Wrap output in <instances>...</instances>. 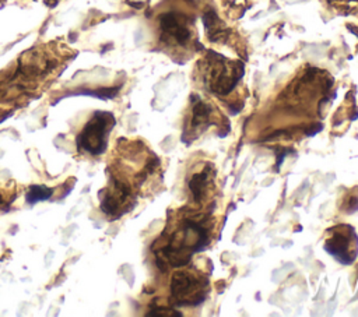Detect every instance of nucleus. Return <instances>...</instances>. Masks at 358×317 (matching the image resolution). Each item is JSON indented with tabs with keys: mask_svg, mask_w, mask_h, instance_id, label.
Instances as JSON below:
<instances>
[{
	"mask_svg": "<svg viewBox=\"0 0 358 317\" xmlns=\"http://www.w3.org/2000/svg\"><path fill=\"white\" fill-rule=\"evenodd\" d=\"M243 74V66L239 61H229L221 54L213 53L207 56L206 63V85L217 95L229 94L239 82Z\"/></svg>",
	"mask_w": 358,
	"mask_h": 317,
	"instance_id": "f257e3e1",
	"label": "nucleus"
},
{
	"mask_svg": "<svg viewBox=\"0 0 358 317\" xmlns=\"http://www.w3.org/2000/svg\"><path fill=\"white\" fill-rule=\"evenodd\" d=\"M208 281L204 275L190 270L178 271L171 281L172 303L179 306H196L207 296Z\"/></svg>",
	"mask_w": 358,
	"mask_h": 317,
	"instance_id": "f03ea898",
	"label": "nucleus"
},
{
	"mask_svg": "<svg viewBox=\"0 0 358 317\" xmlns=\"http://www.w3.org/2000/svg\"><path fill=\"white\" fill-rule=\"evenodd\" d=\"M115 126V117L109 112H95L77 137V148L90 155H99L105 151L108 137Z\"/></svg>",
	"mask_w": 358,
	"mask_h": 317,
	"instance_id": "7ed1b4c3",
	"label": "nucleus"
},
{
	"mask_svg": "<svg viewBox=\"0 0 358 317\" xmlns=\"http://www.w3.org/2000/svg\"><path fill=\"white\" fill-rule=\"evenodd\" d=\"M326 251L338 263L348 265L355 261L358 253V237L354 228L340 225L329 230V239L324 243Z\"/></svg>",
	"mask_w": 358,
	"mask_h": 317,
	"instance_id": "20e7f679",
	"label": "nucleus"
},
{
	"mask_svg": "<svg viewBox=\"0 0 358 317\" xmlns=\"http://www.w3.org/2000/svg\"><path fill=\"white\" fill-rule=\"evenodd\" d=\"M162 39L165 42H175L176 45L186 46L192 39V31L187 22L175 13H165L159 17Z\"/></svg>",
	"mask_w": 358,
	"mask_h": 317,
	"instance_id": "39448f33",
	"label": "nucleus"
},
{
	"mask_svg": "<svg viewBox=\"0 0 358 317\" xmlns=\"http://www.w3.org/2000/svg\"><path fill=\"white\" fill-rule=\"evenodd\" d=\"M211 124H218V121L214 119V109L207 102L196 98L192 109V117L185 133H203Z\"/></svg>",
	"mask_w": 358,
	"mask_h": 317,
	"instance_id": "423d86ee",
	"label": "nucleus"
},
{
	"mask_svg": "<svg viewBox=\"0 0 358 317\" xmlns=\"http://www.w3.org/2000/svg\"><path fill=\"white\" fill-rule=\"evenodd\" d=\"M211 184V176H210V170L208 168H206L203 172L200 173H196L190 183H189V187H190V191L193 194V198L197 204H201L206 198H207V191H208V186Z\"/></svg>",
	"mask_w": 358,
	"mask_h": 317,
	"instance_id": "0eeeda50",
	"label": "nucleus"
},
{
	"mask_svg": "<svg viewBox=\"0 0 358 317\" xmlns=\"http://www.w3.org/2000/svg\"><path fill=\"white\" fill-rule=\"evenodd\" d=\"M204 24H206V29L210 40H221L228 35V31L224 28L222 22L220 21V18L213 10H208V11L206 10Z\"/></svg>",
	"mask_w": 358,
	"mask_h": 317,
	"instance_id": "6e6552de",
	"label": "nucleus"
},
{
	"mask_svg": "<svg viewBox=\"0 0 358 317\" xmlns=\"http://www.w3.org/2000/svg\"><path fill=\"white\" fill-rule=\"evenodd\" d=\"M53 194V190L50 187H45V186H31L28 193H27V201L29 204L38 202V201H43L48 200L50 196Z\"/></svg>",
	"mask_w": 358,
	"mask_h": 317,
	"instance_id": "1a4fd4ad",
	"label": "nucleus"
}]
</instances>
